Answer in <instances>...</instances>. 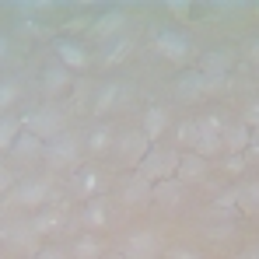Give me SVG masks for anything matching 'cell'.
I'll return each mask as SVG.
<instances>
[{
	"label": "cell",
	"instance_id": "obj_1",
	"mask_svg": "<svg viewBox=\"0 0 259 259\" xmlns=\"http://www.w3.org/2000/svg\"><path fill=\"white\" fill-rule=\"evenodd\" d=\"M179 161H182V154H179V151H168V147H151V151H147V158L137 165V172L144 175L147 182H165V179L179 175Z\"/></svg>",
	"mask_w": 259,
	"mask_h": 259
},
{
	"label": "cell",
	"instance_id": "obj_2",
	"mask_svg": "<svg viewBox=\"0 0 259 259\" xmlns=\"http://www.w3.org/2000/svg\"><path fill=\"white\" fill-rule=\"evenodd\" d=\"M221 133H224V119L221 116H203V119H196V144H193V154H200V158H214L224 151V140H221Z\"/></svg>",
	"mask_w": 259,
	"mask_h": 259
},
{
	"label": "cell",
	"instance_id": "obj_3",
	"mask_svg": "<svg viewBox=\"0 0 259 259\" xmlns=\"http://www.w3.org/2000/svg\"><path fill=\"white\" fill-rule=\"evenodd\" d=\"M77 154H81L77 137L63 133V137H56V140H49V144H46L42 161L49 165V168H74V165H77Z\"/></svg>",
	"mask_w": 259,
	"mask_h": 259
},
{
	"label": "cell",
	"instance_id": "obj_4",
	"mask_svg": "<svg viewBox=\"0 0 259 259\" xmlns=\"http://www.w3.org/2000/svg\"><path fill=\"white\" fill-rule=\"evenodd\" d=\"M116 154H119V161L126 165V168H137L144 158H147V151L154 147L151 140H147V133L144 130H133V133H123V137H116Z\"/></svg>",
	"mask_w": 259,
	"mask_h": 259
},
{
	"label": "cell",
	"instance_id": "obj_5",
	"mask_svg": "<svg viewBox=\"0 0 259 259\" xmlns=\"http://www.w3.org/2000/svg\"><path fill=\"white\" fill-rule=\"evenodd\" d=\"M28 133H35L39 140H56V137H63V112L60 109H39V112H32V116H25L21 119Z\"/></svg>",
	"mask_w": 259,
	"mask_h": 259
},
{
	"label": "cell",
	"instance_id": "obj_6",
	"mask_svg": "<svg viewBox=\"0 0 259 259\" xmlns=\"http://www.w3.org/2000/svg\"><path fill=\"white\" fill-rule=\"evenodd\" d=\"M158 252H161V238L147 228L130 231L126 242H123V256L126 259H158Z\"/></svg>",
	"mask_w": 259,
	"mask_h": 259
},
{
	"label": "cell",
	"instance_id": "obj_7",
	"mask_svg": "<svg viewBox=\"0 0 259 259\" xmlns=\"http://www.w3.org/2000/svg\"><path fill=\"white\" fill-rule=\"evenodd\" d=\"M154 53L165 56V60H186L189 56V39L186 32H175V28H165L154 35Z\"/></svg>",
	"mask_w": 259,
	"mask_h": 259
},
{
	"label": "cell",
	"instance_id": "obj_8",
	"mask_svg": "<svg viewBox=\"0 0 259 259\" xmlns=\"http://www.w3.org/2000/svg\"><path fill=\"white\" fill-rule=\"evenodd\" d=\"M53 53H56V63L67 67V70H84L88 63H91L88 49L81 42H74V39H60V42L53 46Z\"/></svg>",
	"mask_w": 259,
	"mask_h": 259
},
{
	"label": "cell",
	"instance_id": "obj_9",
	"mask_svg": "<svg viewBox=\"0 0 259 259\" xmlns=\"http://www.w3.org/2000/svg\"><path fill=\"white\" fill-rule=\"evenodd\" d=\"M46 200H49V186L42 179H28L21 186H14V203L18 207H28V210H39Z\"/></svg>",
	"mask_w": 259,
	"mask_h": 259
},
{
	"label": "cell",
	"instance_id": "obj_10",
	"mask_svg": "<svg viewBox=\"0 0 259 259\" xmlns=\"http://www.w3.org/2000/svg\"><path fill=\"white\" fill-rule=\"evenodd\" d=\"M228 70H231V53H228V49H210V53H203L200 74H203L210 84H221V81L228 77Z\"/></svg>",
	"mask_w": 259,
	"mask_h": 259
},
{
	"label": "cell",
	"instance_id": "obj_11",
	"mask_svg": "<svg viewBox=\"0 0 259 259\" xmlns=\"http://www.w3.org/2000/svg\"><path fill=\"white\" fill-rule=\"evenodd\" d=\"M207 88H210V81H207L200 70H186V74L175 77V98H182V102H196V98H203Z\"/></svg>",
	"mask_w": 259,
	"mask_h": 259
},
{
	"label": "cell",
	"instance_id": "obj_12",
	"mask_svg": "<svg viewBox=\"0 0 259 259\" xmlns=\"http://www.w3.org/2000/svg\"><path fill=\"white\" fill-rule=\"evenodd\" d=\"M14 161H35V158H42L46 154V140H39L35 133H28V130H21L18 133V140H14V147L7 151Z\"/></svg>",
	"mask_w": 259,
	"mask_h": 259
},
{
	"label": "cell",
	"instance_id": "obj_13",
	"mask_svg": "<svg viewBox=\"0 0 259 259\" xmlns=\"http://www.w3.org/2000/svg\"><path fill=\"white\" fill-rule=\"evenodd\" d=\"M154 200V182H147L144 175H130L126 186H123V203H130V207H140V203H151Z\"/></svg>",
	"mask_w": 259,
	"mask_h": 259
},
{
	"label": "cell",
	"instance_id": "obj_14",
	"mask_svg": "<svg viewBox=\"0 0 259 259\" xmlns=\"http://www.w3.org/2000/svg\"><path fill=\"white\" fill-rule=\"evenodd\" d=\"M221 140H224V151H231V154H245V151H249V140H252V130L245 126L242 119H238V123H224Z\"/></svg>",
	"mask_w": 259,
	"mask_h": 259
},
{
	"label": "cell",
	"instance_id": "obj_15",
	"mask_svg": "<svg viewBox=\"0 0 259 259\" xmlns=\"http://www.w3.org/2000/svg\"><path fill=\"white\" fill-rule=\"evenodd\" d=\"M63 224H67V221H63V210H60V207H46V210H35V217L28 221V228H32L35 235H56Z\"/></svg>",
	"mask_w": 259,
	"mask_h": 259
},
{
	"label": "cell",
	"instance_id": "obj_16",
	"mask_svg": "<svg viewBox=\"0 0 259 259\" xmlns=\"http://www.w3.org/2000/svg\"><path fill=\"white\" fill-rule=\"evenodd\" d=\"M168 123H172V116H168V109L165 105H151V109H144V133H147V140L154 144L165 130H168Z\"/></svg>",
	"mask_w": 259,
	"mask_h": 259
},
{
	"label": "cell",
	"instance_id": "obj_17",
	"mask_svg": "<svg viewBox=\"0 0 259 259\" xmlns=\"http://www.w3.org/2000/svg\"><path fill=\"white\" fill-rule=\"evenodd\" d=\"M81 224H84L88 231H102V228L109 224V203H105L102 196L88 200L84 210H81Z\"/></svg>",
	"mask_w": 259,
	"mask_h": 259
},
{
	"label": "cell",
	"instance_id": "obj_18",
	"mask_svg": "<svg viewBox=\"0 0 259 259\" xmlns=\"http://www.w3.org/2000/svg\"><path fill=\"white\" fill-rule=\"evenodd\" d=\"M98 186H102V175L95 172V168H77L74 179H70V189H74L77 196H84V200H95Z\"/></svg>",
	"mask_w": 259,
	"mask_h": 259
},
{
	"label": "cell",
	"instance_id": "obj_19",
	"mask_svg": "<svg viewBox=\"0 0 259 259\" xmlns=\"http://www.w3.org/2000/svg\"><path fill=\"white\" fill-rule=\"evenodd\" d=\"M123 98V88L116 84V81H109V84H102L95 91V102H91V112H98V116H105V112H112L116 109V102Z\"/></svg>",
	"mask_w": 259,
	"mask_h": 259
},
{
	"label": "cell",
	"instance_id": "obj_20",
	"mask_svg": "<svg viewBox=\"0 0 259 259\" xmlns=\"http://www.w3.org/2000/svg\"><path fill=\"white\" fill-rule=\"evenodd\" d=\"M123 25H126V14H123V11H105V14L95 21V35L109 42V39H116V35L123 32Z\"/></svg>",
	"mask_w": 259,
	"mask_h": 259
},
{
	"label": "cell",
	"instance_id": "obj_21",
	"mask_svg": "<svg viewBox=\"0 0 259 259\" xmlns=\"http://www.w3.org/2000/svg\"><path fill=\"white\" fill-rule=\"evenodd\" d=\"M154 203L161 207H179L182 203V182L179 179H165V182H154Z\"/></svg>",
	"mask_w": 259,
	"mask_h": 259
},
{
	"label": "cell",
	"instance_id": "obj_22",
	"mask_svg": "<svg viewBox=\"0 0 259 259\" xmlns=\"http://www.w3.org/2000/svg\"><path fill=\"white\" fill-rule=\"evenodd\" d=\"M42 88L49 91V95H63V91L70 88V70L60 67V63L46 67V70H42Z\"/></svg>",
	"mask_w": 259,
	"mask_h": 259
},
{
	"label": "cell",
	"instance_id": "obj_23",
	"mask_svg": "<svg viewBox=\"0 0 259 259\" xmlns=\"http://www.w3.org/2000/svg\"><path fill=\"white\" fill-rule=\"evenodd\" d=\"M102 249H105V245H102V238H98V235H91V231H88V235H81V238L70 245L74 259H102V256H105Z\"/></svg>",
	"mask_w": 259,
	"mask_h": 259
},
{
	"label": "cell",
	"instance_id": "obj_24",
	"mask_svg": "<svg viewBox=\"0 0 259 259\" xmlns=\"http://www.w3.org/2000/svg\"><path fill=\"white\" fill-rule=\"evenodd\" d=\"M203 175H207V158L182 154V161H179V182H193V179H203Z\"/></svg>",
	"mask_w": 259,
	"mask_h": 259
},
{
	"label": "cell",
	"instance_id": "obj_25",
	"mask_svg": "<svg viewBox=\"0 0 259 259\" xmlns=\"http://www.w3.org/2000/svg\"><path fill=\"white\" fill-rule=\"evenodd\" d=\"M112 144H116V137H112V130H109V126H95L91 133H88V140H84L88 154H102V151H109Z\"/></svg>",
	"mask_w": 259,
	"mask_h": 259
},
{
	"label": "cell",
	"instance_id": "obj_26",
	"mask_svg": "<svg viewBox=\"0 0 259 259\" xmlns=\"http://www.w3.org/2000/svg\"><path fill=\"white\" fill-rule=\"evenodd\" d=\"M21 130H25L21 119H14V116H0V151H11Z\"/></svg>",
	"mask_w": 259,
	"mask_h": 259
},
{
	"label": "cell",
	"instance_id": "obj_27",
	"mask_svg": "<svg viewBox=\"0 0 259 259\" xmlns=\"http://www.w3.org/2000/svg\"><path fill=\"white\" fill-rule=\"evenodd\" d=\"M238 203H242L249 214H256L259 210V182H249V186L238 189Z\"/></svg>",
	"mask_w": 259,
	"mask_h": 259
},
{
	"label": "cell",
	"instance_id": "obj_28",
	"mask_svg": "<svg viewBox=\"0 0 259 259\" xmlns=\"http://www.w3.org/2000/svg\"><path fill=\"white\" fill-rule=\"evenodd\" d=\"M126 49H130V39H109L105 42V63H119L123 56H126Z\"/></svg>",
	"mask_w": 259,
	"mask_h": 259
},
{
	"label": "cell",
	"instance_id": "obj_29",
	"mask_svg": "<svg viewBox=\"0 0 259 259\" xmlns=\"http://www.w3.org/2000/svg\"><path fill=\"white\" fill-rule=\"evenodd\" d=\"M18 95H21L18 81H0V112H4V109H11V105L18 102Z\"/></svg>",
	"mask_w": 259,
	"mask_h": 259
},
{
	"label": "cell",
	"instance_id": "obj_30",
	"mask_svg": "<svg viewBox=\"0 0 259 259\" xmlns=\"http://www.w3.org/2000/svg\"><path fill=\"white\" fill-rule=\"evenodd\" d=\"M179 144H186V147H193V144H196V119L179 123Z\"/></svg>",
	"mask_w": 259,
	"mask_h": 259
},
{
	"label": "cell",
	"instance_id": "obj_31",
	"mask_svg": "<svg viewBox=\"0 0 259 259\" xmlns=\"http://www.w3.org/2000/svg\"><path fill=\"white\" fill-rule=\"evenodd\" d=\"M238 207V189H228L214 200V210H235Z\"/></svg>",
	"mask_w": 259,
	"mask_h": 259
},
{
	"label": "cell",
	"instance_id": "obj_32",
	"mask_svg": "<svg viewBox=\"0 0 259 259\" xmlns=\"http://www.w3.org/2000/svg\"><path fill=\"white\" fill-rule=\"evenodd\" d=\"M224 172H228V175H242V172H245V154H228Z\"/></svg>",
	"mask_w": 259,
	"mask_h": 259
},
{
	"label": "cell",
	"instance_id": "obj_33",
	"mask_svg": "<svg viewBox=\"0 0 259 259\" xmlns=\"http://www.w3.org/2000/svg\"><path fill=\"white\" fill-rule=\"evenodd\" d=\"M168 259H203L196 249H189V245H172L168 249Z\"/></svg>",
	"mask_w": 259,
	"mask_h": 259
},
{
	"label": "cell",
	"instance_id": "obj_34",
	"mask_svg": "<svg viewBox=\"0 0 259 259\" xmlns=\"http://www.w3.org/2000/svg\"><path fill=\"white\" fill-rule=\"evenodd\" d=\"M249 130H259V102H252L249 109H245V119H242Z\"/></svg>",
	"mask_w": 259,
	"mask_h": 259
},
{
	"label": "cell",
	"instance_id": "obj_35",
	"mask_svg": "<svg viewBox=\"0 0 259 259\" xmlns=\"http://www.w3.org/2000/svg\"><path fill=\"white\" fill-rule=\"evenodd\" d=\"M11 186H14V179H11V172H7V168L0 165V196H4V193H7Z\"/></svg>",
	"mask_w": 259,
	"mask_h": 259
},
{
	"label": "cell",
	"instance_id": "obj_36",
	"mask_svg": "<svg viewBox=\"0 0 259 259\" xmlns=\"http://www.w3.org/2000/svg\"><path fill=\"white\" fill-rule=\"evenodd\" d=\"M245 154L259 161V130H252V140H249V151H245Z\"/></svg>",
	"mask_w": 259,
	"mask_h": 259
},
{
	"label": "cell",
	"instance_id": "obj_37",
	"mask_svg": "<svg viewBox=\"0 0 259 259\" xmlns=\"http://www.w3.org/2000/svg\"><path fill=\"white\" fill-rule=\"evenodd\" d=\"M35 259H67V256H63L60 249H39V252H35Z\"/></svg>",
	"mask_w": 259,
	"mask_h": 259
},
{
	"label": "cell",
	"instance_id": "obj_38",
	"mask_svg": "<svg viewBox=\"0 0 259 259\" xmlns=\"http://www.w3.org/2000/svg\"><path fill=\"white\" fill-rule=\"evenodd\" d=\"M249 60H252V63L259 67V42H252V46H249Z\"/></svg>",
	"mask_w": 259,
	"mask_h": 259
},
{
	"label": "cell",
	"instance_id": "obj_39",
	"mask_svg": "<svg viewBox=\"0 0 259 259\" xmlns=\"http://www.w3.org/2000/svg\"><path fill=\"white\" fill-rule=\"evenodd\" d=\"M168 11H172V14H186L189 7H186V4H168Z\"/></svg>",
	"mask_w": 259,
	"mask_h": 259
},
{
	"label": "cell",
	"instance_id": "obj_40",
	"mask_svg": "<svg viewBox=\"0 0 259 259\" xmlns=\"http://www.w3.org/2000/svg\"><path fill=\"white\" fill-rule=\"evenodd\" d=\"M245 259H259V242L252 245V249H249V252H245Z\"/></svg>",
	"mask_w": 259,
	"mask_h": 259
},
{
	"label": "cell",
	"instance_id": "obj_41",
	"mask_svg": "<svg viewBox=\"0 0 259 259\" xmlns=\"http://www.w3.org/2000/svg\"><path fill=\"white\" fill-rule=\"evenodd\" d=\"M7 238H11V231H7V228H0V245H4Z\"/></svg>",
	"mask_w": 259,
	"mask_h": 259
},
{
	"label": "cell",
	"instance_id": "obj_42",
	"mask_svg": "<svg viewBox=\"0 0 259 259\" xmlns=\"http://www.w3.org/2000/svg\"><path fill=\"white\" fill-rule=\"evenodd\" d=\"M4 53H7V39L0 35V56H4Z\"/></svg>",
	"mask_w": 259,
	"mask_h": 259
},
{
	"label": "cell",
	"instance_id": "obj_43",
	"mask_svg": "<svg viewBox=\"0 0 259 259\" xmlns=\"http://www.w3.org/2000/svg\"><path fill=\"white\" fill-rule=\"evenodd\" d=\"M102 259H126L123 252H112V256H102Z\"/></svg>",
	"mask_w": 259,
	"mask_h": 259
}]
</instances>
